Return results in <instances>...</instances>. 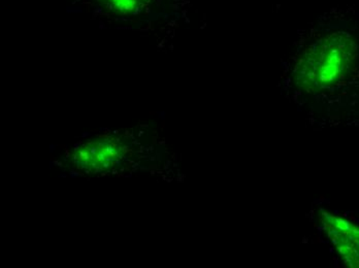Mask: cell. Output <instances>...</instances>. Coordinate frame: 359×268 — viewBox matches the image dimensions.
Wrapping results in <instances>:
<instances>
[{
    "label": "cell",
    "mask_w": 359,
    "mask_h": 268,
    "mask_svg": "<svg viewBox=\"0 0 359 268\" xmlns=\"http://www.w3.org/2000/svg\"><path fill=\"white\" fill-rule=\"evenodd\" d=\"M282 84L312 112H359L358 8L334 6L310 22L284 64Z\"/></svg>",
    "instance_id": "6da1fadb"
},
{
    "label": "cell",
    "mask_w": 359,
    "mask_h": 268,
    "mask_svg": "<svg viewBox=\"0 0 359 268\" xmlns=\"http://www.w3.org/2000/svg\"><path fill=\"white\" fill-rule=\"evenodd\" d=\"M320 221L344 263L349 267H359V225L324 211H321Z\"/></svg>",
    "instance_id": "7a4b0ae2"
},
{
    "label": "cell",
    "mask_w": 359,
    "mask_h": 268,
    "mask_svg": "<svg viewBox=\"0 0 359 268\" xmlns=\"http://www.w3.org/2000/svg\"><path fill=\"white\" fill-rule=\"evenodd\" d=\"M123 149L111 141L88 143L76 150L74 159L76 164L85 165L93 171L106 169L113 167L118 158H121Z\"/></svg>",
    "instance_id": "3957f363"
}]
</instances>
